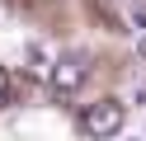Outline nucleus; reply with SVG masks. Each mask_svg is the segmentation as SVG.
Segmentation results:
<instances>
[{
  "label": "nucleus",
  "mask_w": 146,
  "mask_h": 141,
  "mask_svg": "<svg viewBox=\"0 0 146 141\" xmlns=\"http://www.w3.org/2000/svg\"><path fill=\"white\" fill-rule=\"evenodd\" d=\"M29 61H33V71H47V47L29 42Z\"/></svg>",
  "instance_id": "obj_3"
},
{
  "label": "nucleus",
  "mask_w": 146,
  "mask_h": 141,
  "mask_svg": "<svg viewBox=\"0 0 146 141\" xmlns=\"http://www.w3.org/2000/svg\"><path fill=\"white\" fill-rule=\"evenodd\" d=\"M47 71H52V89H57V94H76L80 80H85V71H90V61L80 52H71V56H57Z\"/></svg>",
  "instance_id": "obj_2"
},
{
  "label": "nucleus",
  "mask_w": 146,
  "mask_h": 141,
  "mask_svg": "<svg viewBox=\"0 0 146 141\" xmlns=\"http://www.w3.org/2000/svg\"><path fill=\"white\" fill-rule=\"evenodd\" d=\"M5 89H10V75H5V66H0V99H5Z\"/></svg>",
  "instance_id": "obj_5"
},
{
  "label": "nucleus",
  "mask_w": 146,
  "mask_h": 141,
  "mask_svg": "<svg viewBox=\"0 0 146 141\" xmlns=\"http://www.w3.org/2000/svg\"><path fill=\"white\" fill-rule=\"evenodd\" d=\"M137 52H141V56H146V38H141V42H137Z\"/></svg>",
  "instance_id": "obj_6"
},
{
  "label": "nucleus",
  "mask_w": 146,
  "mask_h": 141,
  "mask_svg": "<svg viewBox=\"0 0 146 141\" xmlns=\"http://www.w3.org/2000/svg\"><path fill=\"white\" fill-rule=\"evenodd\" d=\"M127 19H132L137 28H146V5H132V9H127Z\"/></svg>",
  "instance_id": "obj_4"
},
{
  "label": "nucleus",
  "mask_w": 146,
  "mask_h": 141,
  "mask_svg": "<svg viewBox=\"0 0 146 141\" xmlns=\"http://www.w3.org/2000/svg\"><path fill=\"white\" fill-rule=\"evenodd\" d=\"M80 132H85V136H94V141L118 136V132H123V103H113V99L90 103V108L80 113Z\"/></svg>",
  "instance_id": "obj_1"
}]
</instances>
